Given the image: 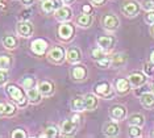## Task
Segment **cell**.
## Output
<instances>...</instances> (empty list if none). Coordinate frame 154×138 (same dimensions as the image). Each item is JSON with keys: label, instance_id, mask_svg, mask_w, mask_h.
<instances>
[{"label": "cell", "instance_id": "15", "mask_svg": "<svg viewBox=\"0 0 154 138\" xmlns=\"http://www.w3.org/2000/svg\"><path fill=\"white\" fill-rule=\"evenodd\" d=\"M38 91L41 92V95L44 96H49V95L53 94V84L49 82H41L38 86Z\"/></svg>", "mask_w": 154, "mask_h": 138}, {"label": "cell", "instance_id": "35", "mask_svg": "<svg viewBox=\"0 0 154 138\" xmlns=\"http://www.w3.org/2000/svg\"><path fill=\"white\" fill-rule=\"evenodd\" d=\"M7 80H8V74L5 72V70L0 69V86H3Z\"/></svg>", "mask_w": 154, "mask_h": 138}, {"label": "cell", "instance_id": "6", "mask_svg": "<svg viewBox=\"0 0 154 138\" xmlns=\"http://www.w3.org/2000/svg\"><path fill=\"white\" fill-rule=\"evenodd\" d=\"M46 48H48L46 41L40 40V38H38V40H34L32 42V50L38 55H42L45 53V50H46Z\"/></svg>", "mask_w": 154, "mask_h": 138}, {"label": "cell", "instance_id": "3", "mask_svg": "<svg viewBox=\"0 0 154 138\" xmlns=\"http://www.w3.org/2000/svg\"><path fill=\"white\" fill-rule=\"evenodd\" d=\"M128 82L131 83L133 87H140V86H142V84H145L146 76L142 75V74H140V72H134V74H131V75H129Z\"/></svg>", "mask_w": 154, "mask_h": 138}, {"label": "cell", "instance_id": "37", "mask_svg": "<svg viewBox=\"0 0 154 138\" xmlns=\"http://www.w3.org/2000/svg\"><path fill=\"white\" fill-rule=\"evenodd\" d=\"M146 21H148V24H154V11H149V13L146 15Z\"/></svg>", "mask_w": 154, "mask_h": 138}, {"label": "cell", "instance_id": "25", "mask_svg": "<svg viewBox=\"0 0 154 138\" xmlns=\"http://www.w3.org/2000/svg\"><path fill=\"white\" fill-rule=\"evenodd\" d=\"M16 44H17L16 38L12 37V36H7V37L3 38V45H4L7 49H15Z\"/></svg>", "mask_w": 154, "mask_h": 138}, {"label": "cell", "instance_id": "39", "mask_svg": "<svg viewBox=\"0 0 154 138\" xmlns=\"http://www.w3.org/2000/svg\"><path fill=\"white\" fill-rule=\"evenodd\" d=\"M145 71H146V72H148V74H149V75H152V74L154 72V70L152 69V66H150V65H149V63H146V65H145Z\"/></svg>", "mask_w": 154, "mask_h": 138}, {"label": "cell", "instance_id": "8", "mask_svg": "<svg viewBox=\"0 0 154 138\" xmlns=\"http://www.w3.org/2000/svg\"><path fill=\"white\" fill-rule=\"evenodd\" d=\"M109 115L113 120H122L125 116H127V109L124 107H120V105H116V107L111 108Z\"/></svg>", "mask_w": 154, "mask_h": 138}, {"label": "cell", "instance_id": "16", "mask_svg": "<svg viewBox=\"0 0 154 138\" xmlns=\"http://www.w3.org/2000/svg\"><path fill=\"white\" fill-rule=\"evenodd\" d=\"M104 133L107 134L108 137H115L117 136L119 133V126L115 122H108L104 125Z\"/></svg>", "mask_w": 154, "mask_h": 138}, {"label": "cell", "instance_id": "49", "mask_svg": "<svg viewBox=\"0 0 154 138\" xmlns=\"http://www.w3.org/2000/svg\"><path fill=\"white\" fill-rule=\"evenodd\" d=\"M65 2H70V0H65Z\"/></svg>", "mask_w": 154, "mask_h": 138}, {"label": "cell", "instance_id": "26", "mask_svg": "<svg viewBox=\"0 0 154 138\" xmlns=\"http://www.w3.org/2000/svg\"><path fill=\"white\" fill-rule=\"evenodd\" d=\"M125 59H127V57L124 54H117L111 59V63H112V66L117 67V66H121L122 63H125Z\"/></svg>", "mask_w": 154, "mask_h": 138}, {"label": "cell", "instance_id": "7", "mask_svg": "<svg viewBox=\"0 0 154 138\" xmlns=\"http://www.w3.org/2000/svg\"><path fill=\"white\" fill-rule=\"evenodd\" d=\"M66 57H67V61L69 62L76 63V62L80 61V58H82V53H80V50L78 48H69Z\"/></svg>", "mask_w": 154, "mask_h": 138}, {"label": "cell", "instance_id": "22", "mask_svg": "<svg viewBox=\"0 0 154 138\" xmlns=\"http://www.w3.org/2000/svg\"><path fill=\"white\" fill-rule=\"evenodd\" d=\"M91 23H92V17H91V15H88V13H85V15L78 17V24L80 26H83V28L90 26Z\"/></svg>", "mask_w": 154, "mask_h": 138}, {"label": "cell", "instance_id": "28", "mask_svg": "<svg viewBox=\"0 0 154 138\" xmlns=\"http://www.w3.org/2000/svg\"><path fill=\"white\" fill-rule=\"evenodd\" d=\"M9 66H11V58H9L8 55H2L0 57V69L7 70Z\"/></svg>", "mask_w": 154, "mask_h": 138}, {"label": "cell", "instance_id": "31", "mask_svg": "<svg viewBox=\"0 0 154 138\" xmlns=\"http://www.w3.org/2000/svg\"><path fill=\"white\" fill-rule=\"evenodd\" d=\"M142 7L146 11H154V0H142Z\"/></svg>", "mask_w": 154, "mask_h": 138}, {"label": "cell", "instance_id": "32", "mask_svg": "<svg viewBox=\"0 0 154 138\" xmlns=\"http://www.w3.org/2000/svg\"><path fill=\"white\" fill-rule=\"evenodd\" d=\"M97 65L100 67H103V69H107V67H109V65H111V59L109 58H101L97 61Z\"/></svg>", "mask_w": 154, "mask_h": 138}, {"label": "cell", "instance_id": "5", "mask_svg": "<svg viewBox=\"0 0 154 138\" xmlns=\"http://www.w3.org/2000/svg\"><path fill=\"white\" fill-rule=\"evenodd\" d=\"M103 24H104V26H106L107 29L115 30V29H117V26H119V19L116 16H113V15H107L103 19Z\"/></svg>", "mask_w": 154, "mask_h": 138}, {"label": "cell", "instance_id": "29", "mask_svg": "<svg viewBox=\"0 0 154 138\" xmlns=\"http://www.w3.org/2000/svg\"><path fill=\"white\" fill-rule=\"evenodd\" d=\"M129 134H131L132 137H138V136H141V129H140V126L132 125L131 129H129Z\"/></svg>", "mask_w": 154, "mask_h": 138}, {"label": "cell", "instance_id": "9", "mask_svg": "<svg viewBox=\"0 0 154 138\" xmlns=\"http://www.w3.org/2000/svg\"><path fill=\"white\" fill-rule=\"evenodd\" d=\"M55 17L59 21H66L71 17V9L69 7H59V8L55 11Z\"/></svg>", "mask_w": 154, "mask_h": 138}, {"label": "cell", "instance_id": "18", "mask_svg": "<svg viewBox=\"0 0 154 138\" xmlns=\"http://www.w3.org/2000/svg\"><path fill=\"white\" fill-rule=\"evenodd\" d=\"M85 100V108L86 109H95L97 107V99L94 95H86Z\"/></svg>", "mask_w": 154, "mask_h": 138}, {"label": "cell", "instance_id": "11", "mask_svg": "<svg viewBox=\"0 0 154 138\" xmlns=\"http://www.w3.org/2000/svg\"><path fill=\"white\" fill-rule=\"evenodd\" d=\"M49 57H50L51 61L54 62H61L62 59H63L65 57V51L62 48H53L50 50V53H49Z\"/></svg>", "mask_w": 154, "mask_h": 138}, {"label": "cell", "instance_id": "19", "mask_svg": "<svg viewBox=\"0 0 154 138\" xmlns=\"http://www.w3.org/2000/svg\"><path fill=\"white\" fill-rule=\"evenodd\" d=\"M97 45L101 49H109L113 45V38L111 37H99L97 38Z\"/></svg>", "mask_w": 154, "mask_h": 138}, {"label": "cell", "instance_id": "17", "mask_svg": "<svg viewBox=\"0 0 154 138\" xmlns=\"http://www.w3.org/2000/svg\"><path fill=\"white\" fill-rule=\"evenodd\" d=\"M28 99H29L30 103H38L41 100V92L36 90V88H28V94H26Z\"/></svg>", "mask_w": 154, "mask_h": 138}, {"label": "cell", "instance_id": "45", "mask_svg": "<svg viewBox=\"0 0 154 138\" xmlns=\"http://www.w3.org/2000/svg\"><path fill=\"white\" fill-rule=\"evenodd\" d=\"M72 121H74V122L76 124V122L79 121V117H78V116H74V117H72Z\"/></svg>", "mask_w": 154, "mask_h": 138}, {"label": "cell", "instance_id": "38", "mask_svg": "<svg viewBox=\"0 0 154 138\" xmlns=\"http://www.w3.org/2000/svg\"><path fill=\"white\" fill-rule=\"evenodd\" d=\"M13 112H15V107L11 104H5V111H4L5 115H12Z\"/></svg>", "mask_w": 154, "mask_h": 138}, {"label": "cell", "instance_id": "30", "mask_svg": "<svg viewBox=\"0 0 154 138\" xmlns=\"http://www.w3.org/2000/svg\"><path fill=\"white\" fill-rule=\"evenodd\" d=\"M57 134H58V130L55 129L54 126H49L44 136H45V137H51V138H53V137H57Z\"/></svg>", "mask_w": 154, "mask_h": 138}, {"label": "cell", "instance_id": "46", "mask_svg": "<svg viewBox=\"0 0 154 138\" xmlns=\"http://www.w3.org/2000/svg\"><path fill=\"white\" fill-rule=\"evenodd\" d=\"M150 58H152V62L154 63V51L152 53V55H150Z\"/></svg>", "mask_w": 154, "mask_h": 138}, {"label": "cell", "instance_id": "48", "mask_svg": "<svg viewBox=\"0 0 154 138\" xmlns=\"http://www.w3.org/2000/svg\"><path fill=\"white\" fill-rule=\"evenodd\" d=\"M152 137H154V132H153V133H152Z\"/></svg>", "mask_w": 154, "mask_h": 138}, {"label": "cell", "instance_id": "43", "mask_svg": "<svg viewBox=\"0 0 154 138\" xmlns=\"http://www.w3.org/2000/svg\"><path fill=\"white\" fill-rule=\"evenodd\" d=\"M104 0H92V3L94 4H101V3H103Z\"/></svg>", "mask_w": 154, "mask_h": 138}, {"label": "cell", "instance_id": "44", "mask_svg": "<svg viewBox=\"0 0 154 138\" xmlns=\"http://www.w3.org/2000/svg\"><path fill=\"white\" fill-rule=\"evenodd\" d=\"M150 34L154 37V24H152V28H150Z\"/></svg>", "mask_w": 154, "mask_h": 138}, {"label": "cell", "instance_id": "47", "mask_svg": "<svg viewBox=\"0 0 154 138\" xmlns=\"http://www.w3.org/2000/svg\"><path fill=\"white\" fill-rule=\"evenodd\" d=\"M152 91H153V94H154V83L152 84Z\"/></svg>", "mask_w": 154, "mask_h": 138}, {"label": "cell", "instance_id": "12", "mask_svg": "<svg viewBox=\"0 0 154 138\" xmlns=\"http://www.w3.org/2000/svg\"><path fill=\"white\" fill-rule=\"evenodd\" d=\"M72 32H74V29H72V26L70 25V24H62L61 26H59V36H61L63 40H67V38H70L72 36Z\"/></svg>", "mask_w": 154, "mask_h": 138}, {"label": "cell", "instance_id": "33", "mask_svg": "<svg viewBox=\"0 0 154 138\" xmlns=\"http://www.w3.org/2000/svg\"><path fill=\"white\" fill-rule=\"evenodd\" d=\"M33 84H34V80L32 79V78H25V79L23 80V86H24V88H32L33 87Z\"/></svg>", "mask_w": 154, "mask_h": 138}, {"label": "cell", "instance_id": "4", "mask_svg": "<svg viewBox=\"0 0 154 138\" xmlns=\"http://www.w3.org/2000/svg\"><path fill=\"white\" fill-rule=\"evenodd\" d=\"M75 128H76V125L72 120H65V121L62 122L61 130L65 136H72V134L75 133Z\"/></svg>", "mask_w": 154, "mask_h": 138}, {"label": "cell", "instance_id": "13", "mask_svg": "<svg viewBox=\"0 0 154 138\" xmlns=\"http://www.w3.org/2000/svg\"><path fill=\"white\" fill-rule=\"evenodd\" d=\"M122 11H124L125 15L128 16H132V15H136L138 12V4L136 2H129L127 3L124 7H122Z\"/></svg>", "mask_w": 154, "mask_h": 138}, {"label": "cell", "instance_id": "41", "mask_svg": "<svg viewBox=\"0 0 154 138\" xmlns=\"http://www.w3.org/2000/svg\"><path fill=\"white\" fill-rule=\"evenodd\" d=\"M83 11H85V12L87 13V12H90V11H91V8H90V5H85V7H83Z\"/></svg>", "mask_w": 154, "mask_h": 138}, {"label": "cell", "instance_id": "34", "mask_svg": "<svg viewBox=\"0 0 154 138\" xmlns=\"http://www.w3.org/2000/svg\"><path fill=\"white\" fill-rule=\"evenodd\" d=\"M12 137L13 138H25L26 137V133L24 132V130H21V129H16L15 132L12 133Z\"/></svg>", "mask_w": 154, "mask_h": 138}, {"label": "cell", "instance_id": "14", "mask_svg": "<svg viewBox=\"0 0 154 138\" xmlns=\"http://www.w3.org/2000/svg\"><path fill=\"white\" fill-rule=\"evenodd\" d=\"M141 104L145 108H154V94H143L141 96Z\"/></svg>", "mask_w": 154, "mask_h": 138}, {"label": "cell", "instance_id": "23", "mask_svg": "<svg viewBox=\"0 0 154 138\" xmlns=\"http://www.w3.org/2000/svg\"><path fill=\"white\" fill-rule=\"evenodd\" d=\"M71 107L74 111H85V100L82 97H75L71 101Z\"/></svg>", "mask_w": 154, "mask_h": 138}, {"label": "cell", "instance_id": "2", "mask_svg": "<svg viewBox=\"0 0 154 138\" xmlns=\"http://www.w3.org/2000/svg\"><path fill=\"white\" fill-rule=\"evenodd\" d=\"M17 32H19L20 36L23 37H29L33 33V25L29 21H21L17 25Z\"/></svg>", "mask_w": 154, "mask_h": 138}, {"label": "cell", "instance_id": "21", "mask_svg": "<svg viewBox=\"0 0 154 138\" xmlns=\"http://www.w3.org/2000/svg\"><path fill=\"white\" fill-rule=\"evenodd\" d=\"M116 88L120 94H125L129 90V82L127 79H119L116 82Z\"/></svg>", "mask_w": 154, "mask_h": 138}, {"label": "cell", "instance_id": "1", "mask_svg": "<svg viewBox=\"0 0 154 138\" xmlns=\"http://www.w3.org/2000/svg\"><path fill=\"white\" fill-rule=\"evenodd\" d=\"M7 92L9 94V96H11L13 100L17 101L20 105H23V104H25V99H24V95H23V92L20 88H17L16 86H8L7 87Z\"/></svg>", "mask_w": 154, "mask_h": 138}, {"label": "cell", "instance_id": "24", "mask_svg": "<svg viewBox=\"0 0 154 138\" xmlns=\"http://www.w3.org/2000/svg\"><path fill=\"white\" fill-rule=\"evenodd\" d=\"M129 124L131 125H137V126H141L143 124V116L140 115V113H136V115H132L129 117Z\"/></svg>", "mask_w": 154, "mask_h": 138}, {"label": "cell", "instance_id": "42", "mask_svg": "<svg viewBox=\"0 0 154 138\" xmlns=\"http://www.w3.org/2000/svg\"><path fill=\"white\" fill-rule=\"evenodd\" d=\"M32 2H33V0H23V3H24V4H26V5L32 4Z\"/></svg>", "mask_w": 154, "mask_h": 138}, {"label": "cell", "instance_id": "10", "mask_svg": "<svg viewBox=\"0 0 154 138\" xmlns=\"http://www.w3.org/2000/svg\"><path fill=\"white\" fill-rule=\"evenodd\" d=\"M95 91H96V94H99V95H101V96H104V97H109V96L113 95L111 92V87H109V84L108 83L97 84V86L95 87Z\"/></svg>", "mask_w": 154, "mask_h": 138}, {"label": "cell", "instance_id": "40", "mask_svg": "<svg viewBox=\"0 0 154 138\" xmlns=\"http://www.w3.org/2000/svg\"><path fill=\"white\" fill-rule=\"evenodd\" d=\"M5 111V104H3V103H0V115H3Z\"/></svg>", "mask_w": 154, "mask_h": 138}, {"label": "cell", "instance_id": "27", "mask_svg": "<svg viewBox=\"0 0 154 138\" xmlns=\"http://www.w3.org/2000/svg\"><path fill=\"white\" fill-rule=\"evenodd\" d=\"M55 8V3H54V0H45V2L42 3V9H44V12H46V13H50V12H53Z\"/></svg>", "mask_w": 154, "mask_h": 138}, {"label": "cell", "instance_id": "36", "mask_svg": "<svg viewBox=\"0 0 154 138\" xmlns=\"http://www.w3.org/2000/svg\"><path fill=\"white\" fill-rule=\"evenodd\" d=\"M91 54H92L94 58L99 59V58L103 57V50H101V48H96V49H94V50L91 51Z\"/></svg>", "mask_w": 154, "mask_h": 138}, {"label": "cell", "instance_id": "20", "mask_svg": "<svg viewBox=\"0 0 154 138\" xmlns=\"http://www.w3.org/2000/svg\"><path fill=\"white\" fill-rule=\"evenodd\" d=\"M72 78L76 80H82L86 78V69L82 66H76L74 67V70H72Z\"/></svg>", "mask_w": 154, "mask_h": 138}]
</instances>
